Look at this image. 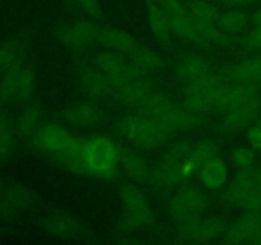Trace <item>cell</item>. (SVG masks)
<instances>
[{
    "mask_svg": "<svg viewBox=\"0 0 261 245\" xmlns=\"http://www.w3.org/2000/svg\"><path fill=\"white\" fill-rule=\"evenodd\" d=\"M35 134V142L41 150L66 163L73 170H87L83 158V144H81L70 133L56 125H47Z\"/></svg>",
    "mask_w": 261,
    "mask_h": 245,
    "instance_id": "1",
    "label": "cell"
},
{
    "mask_svg": "<svg viewBox=\"0 0 261 245\" xmlns=\"http://www.w3.org/2000/svg\"><path fill=\"white\" fill-rule=\"evenodd\" d=\"M125 137L143 147H155L165 142L167 129L148 116L125 117L119 124Z\"/></svg>",
    "mask_w": 261,
    "mask_h": 245,
    "instance_id": "2",
    "label": "cell"
},
{
    "mask_svg": "<svg viewBox=\"0 0 261 245\" xmlns=\"http://www.w3.org/2000/svg\"><path fill=\"white\" fill-rule=\"evenodd\" d=\"M143 110L148 117L157 121L167 130L190 127L194 122V116L190 112L173 106L166 97L155 92L143 106Z\"/></svg>",
    "mask_w": 261,
    "mask_h": 245,
    "instance_id": "3",
    "label": "cell"
},
{
    "mask_svg": "<svg viewBox=\"0 0 261 245\" xmlns=\"http://www.w3.org/2000/svg\"><path fill=\"white\" fill-rule=\"evenodd\" d=\"M83 158L87 170L98 175H109L116 167L119 152L111 140L93 138L83 144Z\"/></svg>",
    "mask_w": 261,
    "mask_h": 245,
    "instance_id": "4",
    "label": "cell"
},
{
    "mask_svg": "<svg viewBox=\"0 0 261 245\" xmlns=\"http://www.w3.org/2000/svg\"><path fill=\"white\" fill-rule=\"evenodd\" d=\"M32 206V194L22 183L0 176V216L15 217Z\"/></svg>",
    "mask_w": 261,
    "mask_h": 245,
    "instance_id": "5",
    "label": "cell"
},
{
    "mask_svg": "<svg viewBox=\"0 0 261 245\" xmlns=\"http://www.w3.org/2000/svg\"><path fill=\"white\" fill-rule=\"evenodd\" d=\"M35 77L30 68L15 65L5 71L0 82V100L5 102H17L25 100L32 93Z\"/></svg>",
    "mask_w": 261,
    "mask_h": 245,
    "instance_id": "6",
    "label": "cell"
},
{
    "mask_svg": "<svg viewBox=\"0 0 261 245\" xmlns=\"http://www.w3.org/2000/svg\"><path fill=\"white\" fill-rule=\"evenodd\" d=\"M198 168L191 150H180L171 153L158 167L155 178L163 185L180 183Z\"/></svg>",
    "mask_w": 261,
    "mask_h": 245,
    "instance_id": "7",
    "label": "cell"
},
{
    "mask_svg": "<svg viewBox=\"0 0 261 245\" xmlns=\"http://www.w3.org/2000/svg\"><path fill=\"white\" fill-rule=\"evenodd\" d=\"M206 206V198L203 191L195 188L184 189L170 203V213L181 221L195 219Z\"/></svg>",
    "mask_w": 261,
    "mask_h": 245,
    "instance_id": "8",
    "label": "cell"
},
{
    "mask_svg": "<svg viewBox=\"0 0 261 245\" xmlns=\"http://www.w3.org/2000/svg\"><path fill=\"white\" fill-rule=\"evenodd\" d=\"M222 87L216 78L201 83L190 84L186 93V101L189 106L196 111H205L212 107H218L219 94Z\"/></svg>",
    "mask_w": 261,
    "mask_h": 245,
    "instance_id": "9",
    "label": "cell"
},
{
    "mask_svg": "<svg viewBox=\"0 0 261 245\" xmlns=\"http://www.w3.org/2000/svg\"><path fill=\"white\" fill-rule=\"evenodd\" d=\"M261 190V166L255 168H245L234 179L228 189V198L233 203L242 206L245 201L255 191Z\"/></svg>",
    "mask_w": 261,
    "mask_h": 245,
    "instance_id": "10",
    "label": "cell"
},
{
    "mask_svg": "<svg viewBox=\"0 0 261 245\" xmlns=\"http://www.w3.org/2000/svg\"><path fill=\"white\" fill-rule=\"evenodd\" d=\"M122 201L127 211V221L134 226H143L150 221V212L144 197L134 188H125L122 190Z\"/></svg>",
    "mask_w": 261,
    "mask_h": 245,
    "instance_id": "11",
    "label": "cell"
},
{
    "mask_svg": "<svg viewBox=\"0 0 261 245\" xmlns=\"http://www.w3.org/2000/svg\"><path fill=\"white\" fill-rule=\"evenodd\" d=\"M224 111H226V115H224V124L229 129H237V128L244 127V125L252 121L259 115V97H254V99L240 102V104L234 105V106L229 107V109L224 110Z\"/></svg>",
    "mask_w": 261,
    "mask_h": 245,
    "instance_id": "12",
    "label": "cell"
},
{
    "mask_svg": "<svg viewBox=\"0 0 261 245\" xmlns=\"http://www.w3.org/2000/svg\"><path fill=\"white\" fill-rule=\"evenodd\" d=\"M261 230V213L260 212H250L242 216L227 234V240L229 242H254L255 237Z\"/></svg>",
    "mask_w": 261,
    "mask_h": 245,
    "instance_id": "13",
    "label": "cell"
},
{
    "mask_svg": "<svg viewBox=\"0 0 261 245\" xmlns=\"http://www.w3.org/2000/svg\"><path fill=\"white\" fill-rule=\"evenodd\" d=\"M97 63H98L101 70L103 71L115 84L137 76L134 69H133L129 64L125 63V61L122 60L119 55H116V54H101V55L97 58Z\"/></svg>",
    "mask_w": 261,
    "mask_h": 245,
    "instance_id": "14",
    "label": "cell"
},
{
    "mask_svg": "<svg viewBox=\"0 0 261 245\" xmlns=\"http://www.w3.org/2000/svg\"><path fill=\"white\" fill-rule=\"evenodd\" d=\"M223 230L221 222L218 221H191L186 222L185 226L181 230V236L190 240H199V241H206L214 237L219 236Z\"/></svg>",
    "mask_w": 261,
    "mask_h": 245,
    "instance_id": "15",
    "label": "cell"
},
{
    "mask_svg": "<svg viewBox=\"0 0 261 245\" xmlns=\"http://www.w3.org/2000/svg\"><path fill=\"white\" fill-rule=\"evenodd\" d=\"M46 231L61 239H78L82 236V227L66 216H53L45 222Z\"/></svg>",
    "mask_w": 261,
    "mask_h": 245,
    "instance_id": "16",
    "label": "cell"
},
{
    "mask_svg": "<svg viewBox=\"0 0 261 245\" xmlns=\"http://www.w3.org/2000/svg\"><path fill=\"white\" fill-rule=\"evenodd\" d=\"M180 74L190 84L201 83L216 78L208 64L198 58L186 59L180 66Z\"/></svg>",
    "mask_w": 261,
    "mask_h": 245,
    "instance_id": "17",
    "label": "cell"
},
{
    "mask_svg": "<svg viewBox=\"0 0 261 245\" xmlns=\"http://www.w3.org/2000/svg\"><path fill=\"white\" fill-rule=\"evenodd\" d=\"M99 28L92 22H82L76 23L73 27L69 28L64 33V40L70 46H82L88 45L89 42L94 40H98Z\"/></svg>",
    "mask_w": 261,
    "mask_h": 245,
    "instance_id": "18",
    "label": "cell"
},
{
    "mask_svg": "<svg viewBox=\"0 0 261 245\" xmlns=\"http://www.w3.org/2000/svg\"><path fill=\"white\" fill-rule=\"evenodd\" d=\"M98 41L106 45L107 47L120 51L132 53L137 47V42L129 33L116 28H102L99 30Z\"/></svg>",
    "mask_w": 261,
    "mask_h": 245,
    "instance_id": "19",
    "label": "cell"
},
{
    "mask_svg": "<svg viewBox=\"0 0 261 245\" xmlns=\"http://www.w3.org/2000/svg\"><path fill=\"white\" fill-rule=\"evenodd\" d=\"M145 3H147L148 15H149L150 27H152L153 32L160 40H166L170 35L171 26L165 7H161L160 3L155 0H145Z\"/></svg>",
    "mask_w": 261,
    "mask_h": 245,
    "instance_id": "20",
    "label": "cell"
},
{
    "mask_svg": "<svg viewBox=\"0 0 261 245\" xmlns=\"http://www.w3.org/2000/svg\"><path fill=\"white\" fill-rule=\"evenodd\" d=\"M232 77L239 83L256 86L261 82V56L245 60L234 66L232 70Z\"/></svg>",
    "mask_w": 261,
    "mask_h": 245,
    "instance_id": "21",
    "label": "cell"
},
{
    "mask_svg": "<svg viewBox=\"0 0 261 245\" xmlns=\"http://www.w3.org/2000/svg\"><path fill=\"white\" fill-rule=\"evenodd\" d=\"M188 10L194 19L203 24H218L219 13L212 3L205 0H193L189 3Z\"/></svg>",
    "mask_w": 261,
    "mask_h": 245,
    "instance_id": "22",
    "label": "cell"
},
{
    "mask_svg": "<svg viewBox=\"0 0 261 245\" xmlns=\"http://www.w3.org/2000/svg\"><path fill=\"white\" fill-rule=\"evenodd\" d=\"M23 53L22 43L12 40L0 43V71H7L18 65V60Z\"/></svg>",
    "mask_w": 261,
    "mask_h": 245,
    "instance_id": "23",
    "label": "cell"
},
{
    "mask_svg": "<svg viewBox=\"0 0 261 245\" xmlns=\"http://www.w3.org/2000/svg\"><path fill=\"white\" fill-rule=\"evenodd\" d=\"M227 176L226 167L218 160H213L201 167V180L209 188H219Z\"/></svg>",
    "mask_w": 261,
    "mask_h": 245,
    "instance_id": "24",
    "label": "cell"
},
{
    "mask_svg": "<svg viewBox=\"0 0 261 245\" xmlns=\"http://www.w3.org/2000/svg\"><path fill=\"white\" fill-rule=\"evenodd\" d=\"M247 15L240 10H228V12L219 14L218 26L221 30L226 32L237 33L244 30L247 24Z\"/></svg>",
    "mask_w": 261,
    "mask_h": 245,
    "instance_id": "25",
    "label": "cell"
},
{
    "mask_svg": "<svg viewBox=\"0 0 261 245\" xmlns=\"http://www.w3.org/2000/svg\"><path fill=\"white\" fill-rule=\"evenodd\" d=\"M66 117L75 124L89 125L98 119V111L92 105L76 104L68 110Z\"/></svg>",
    "mask_w": 261,
    "mask_h": 245,
    "instance_id": "26",
    "label": "cell"
},
{
    "mask_svg": "<svg viewBox=\"0 0 261 245\" xmlns=\"http://www.w3.org/2000/svg\"><path fill=\"white\" fill-rule=\"evenodd\" d=\"M38 120H40V111H38L37 107H27L25 110H23L22 114L18 117V129L22 134H35L36 130H37Z\"/></svg>",
    "mask_w": 261,
    "mask_h": 245,
    "instance_id": "27",
    "label": "cell"
},
{
    "mask_svg": "<svg viewBox=\"0 0 261 245\" xmlns=\"http://www.w3.org/2000/svg\"><path fill=\"white\" fill-rule=\"evenodd\" d=\"M130 54L133 56L134 64L137 66H139L140 69L153 70V69H157L161 65V59L154 53L147 50V48L139 47L138 45Z\"/></svg>",
    "mask_w": 261,
    "mask_h": 245,
    "instance_id": "28",
    "label": "cell"
},
{
    "mask_svg": "<svg viewBox=\"0 0 261 245\" xmlns=\"http://www.w3.org/2000/svg\"><path fill=\"white\" fill-rule=\"evenodd\" d=\"M14 138L4 115L0 111V161H5L13 152Z\"/></svg>",
    "mask_w": 261,
    "mask_h": 245,
    "instance_id": "29",
    "label": "cell"
},
{
    "mask_svg": "<svg viewBox=\"0 0 261 245\" xmlns=\"http://www.w3.org/2000/svg\"><path fill=\"white\" fill-rule=\"evenodd\" d=\"M122 162L130 176L135 179H144L147 175V166L144 161L135 153H126L122 156Z\"/></svg>",
    "mask_w": 261,
    "mask_h": 245,
    "instance_id": "30",
    "label": "cell"
},
{
    "mask_svg": "<svg viewBox=\"0 0 261 245\" xmlns=\"http://www.w3.org/2000/svg\"><path fill=\"white\" fill-rule=\"evenodd\" d=\"M191 153H193V158L198 167H203L205 163L217 160L216 148L212 144H209V143H204V144L193 148Z\"/></svg>",
    "mask_w": 261,
    "mask_h": 245,
    "instance_id": "31",
    "label": "cell"
},
{
    "mask_svg": "<svg viewBox=\"0 0 261 245\" xmlns=\"http://www.w3.org/2000/svg\"><path fill=\"white\" fill-rule=\"evenodd\" d=\"M83 83L87 91L93 96H102L107 91V82L102 76L96 73H87L83 77Z\"/></svg>",
    "mask_w": 261,
    "mask_h": 245,
    "instance_id": "32",
    "label": "cell"
},
{
    "mask_svg": "<svg viewBox=\"0 0 261 245\" xmlns=\"http://www.w3.org/2000/svg\"><path fill=\"white\" fill-rule=\"evenodd\" d=\"M232 160H233L234 165L237 167L245 170V168L251 167V165L255 161V155L249 148H239L232 155Z\"/></svg>",
    "mask_w": 261,
    "mask_h": 245,
    "instance_id": "33",
    "label": "cell"
},
{
    "mask_svg": "<svg viewBox=\"0 0 261 245\" xmlns=\"http://www.w3.org/2000/svg\"><path fill=\"white\" fill-rule=\"evenodd\" d=\"M78 8H81L87 14L92 15L94 18H99L102 15L101 7H99L97 0H71Z\"/></svg>",
    "mask_w": 261,
    "mask_h": 245,
    "instance_id": "34",
    "label": "cell"
},
{
    "mask_svg": "<svg viewBox=\"0 0 261 245\" xmlns=\"http://www.w3.org/2000/svg\"><path fill=\"white\" fill-rule=\"evenodd\" d=\"M241 207H244V208H246L250 212H260L261 213V190L255 191L254 194H251L242 203Z\"/></svg>",
    "mask_w": 261,
    "mask_h": 245,
    "instance_id": "35",
    "label": "cell"
},
{
    "mask_svg": "<svg viewBox=\"0 0 261 245\" xmlns=\"http://www.w3.org/2000/svg\"><path fill=\"white\" fill-rule=\"evenodd\" d=\"M246 45L251 48L261 50V27H256L246 38Z\"/></svg>",
    "mask_w": 261,
    "mask_h": 245,
    "instance_id": "36",
    "label": "cell"
},
{
    "mask_svg": "<svg viewBox=\"0 0 261 245\" xmlns=\"http://www.w3.org/2000/svg\"><path fill=\"white\" fill-rule=\"evenodd\" d=\"M249 137L252 145L257 150H261V125H256L255 128H252Z\"/></svg>",
    "mask_w": 261,
    "mask_h": 245,
    "instance_id": "37",
    "label": "cell"
},
{
    "mask_svg": "<svg viewBox=\"0 0 261 245\" xmlns=\"http://www.w3.org/2000/svg\"><path fill=\"white\" fill-rule=\"evenodd\" d=\"M224 4L232 5V7H242V5H249L252 3L257 2V0H221Z\"/></svg>",
    "mask_w": 261,
    "mask_h": 245,
    "instance_id": "38",
    "label": "cell"
},
{
    "mask_svg": "<svg viewBox=\"0 0 261 245\" xmlns=\"http://www.w3.org/2000/svg\"><path fill=\"white\" fill-rule=\"evenodd\" d=\"M254 23L256 27H261V9L257 10L254 15Z\"/></svg>",
    "mask_w": 261,
    "mask_h": 245,
    "instance_id": "39",
    "label": "cell"
},
{
    "mask_svg": "<svg viewBox=\"0 0 261 245\" xmlns=\"http://www.w3.org/2000/svg\"><path fill=\"white\" fill-rule=\"evenodd\" d=\"M161 3H162V5L165 8H168V7H172V5L177 4V0H160Z\"/></svg>",
    "mask_w": 261,
    "mask_h": 245,
    "instance_id": "40",
    "label": "cell"
},
{
    "mask_svg": "<svg viewBox=\"0 0 261 245\" xmlns=\"http://www.w3.org/2000/svg\"><path fill=\"white\" fill-rule=\"evenodd\" d=\"M254 242H256V244H261V230L259 231V234L256 235V237H255Z\"/></svg>",
    "mask_w": 261,
    "mask_h": 245,
    "instance_id": "41",
    "label": "cell"
},
{
    "mask_svg": "<svg viewBox=\"0 0 261 245\" xmlns=\"http://www.w3.org/2000/svg\"><path fill=\"white\" fill-rule=\"evenodd\" d=\"M2 235H3V232H2V229H0V239H2Z\"/></svg>",
    "mask_w": 261,
    "mask_h": 245,
    "instance_id": "42",
    "label": "cell"
},
{
    "mask_svg": "<svg viewBox=\"0 0 261 245\" xmlns=\"http://www.w3.org/2000/svg\"><path fill=\"white\" fill-rule=\"evenodd\" d=\"M260 151H261V150H260Z\"/></svg>",
    "mask_w": 261,
    "mask_h": 245,
    "instance_id": "43",
    "label": "cell"
}]
</instances>
